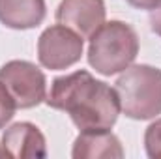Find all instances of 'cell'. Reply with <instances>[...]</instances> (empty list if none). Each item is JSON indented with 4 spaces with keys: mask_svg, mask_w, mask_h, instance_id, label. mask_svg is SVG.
Here are the masks:
<instances>
[{
    "mask_svg": "<svg viewBox=\"0 0 161 159\" xmlns=\"http://www.w3.org/2000/svg\"><path fill=\"white\" fill-rule=\"evenodd\" d=\"M45 103L51 109L69 114L79 131L111 129L122 111L116 90L97 80L86 69L56 77L47 92Z\"/></svg>",
    "mask_w": 161,
    "mask_h": 159,
    "instance_id": "obj_1",
    "label": "cell"
},
{
    "mask_svg": "<svg viewBox=\"0 0 161 159\" xmlns=\"http://www.w3.org/2000/svg\"><path fill=\"white\" fill-rule=\"evenodd\" d=\"M139 36L124 21L103 23L88 38V64L103 77L129 68L139 54Z\"/></svg>",
    "mask_w": 161,
    "mask_h": 159,
    "instance_id": "obj_2",
    "label": "cell"
},
{
    "mask_svg": "<svg viewBox=\"0 0 161 159\" xmlns=\"http://www.w3.org/2000/svg\"><path fill=\"white\" fill-rule=\"evenodd\" d=\"M122 112L131 120H152L161 114V69L131 64L114 82Z\"/></svg>",
    "mask_w": 161,
    "mask_h": 159,
    "instance_id": "obj_3",
    "label": "cell"
},
{
    "mask_svg": "<svg viewBox=\"0 0 161 159\" xmlns=\"http://www.w3.org/2000/svg\"><path fill=\"white\" fill-rule=\"evenodd\" d=\"M0 82L13 97L17 109H34L47 97V79L28 60H9L0 68Z\"/></svg>",
    "mask_w": 161,
    "mask_h": 159,
    "instance_id": "obj_4",
    "label": "cell"
},
{
    "mask_svg": "<svg viewBox=\"0 0 161 159\" xmlns=\"http://www.w3.org/2000/svg\"><path fill=\"white\" fill-rule=\"evenodd\" d=\"M84 38L58 23L41 32L38 40V60L45 69H68L80 60Z\"/></svg>",
    "mask_w": 161,
    "mask_h": 159,
    "instance_id": "obj_5",
    "label": "cell"
},
{
    "mask_svg": "<svg viewBox=\"0 0 161 159\" xmlns=\"http://www.w3.org/2000/svg\"><path fill=\"white\" fill-rule=\"evenodd\" d=\"M56 23L75 30L80 38H90L107 17L103 0H62L54 11Z\"/></svg>",
    "mask_w": 161,
    "mask_h": 159,
    "instance_id": "obj_6",
    "label": "cell"
},
{
    "mask_svg": "<svg viewBox=\"0 0 161 159\" xmlns=\"http://www.w3.org/2000/svg\"><path fill=\"white\" fill-rule=\"evenodd\" d=\"M4 156L15 159L47 157V140L41 129L32 122H17L2 133Z\"/></svg>",
    "mask_w": 161,
    "mask_h": 159,
    "instance_id": "obj_7",
    "label": "cell"
},
{
    "mask_svg": "<svg viewBox=\"0 0 161 159\" xmlns=\"http://www.w3.org/2000/svg\"><path fill=\"white\" fill-rule=\"evenodd\" d=\"M73 159H122L124 148L120 139L111 133V129H92L80 131L73 140Z\"/></svg>",
    "mask_w": 161,
    "mask_h": 159,
    "instance_id": "obj_8",
    "label": "cell"
},
{
    "mask_svg": "<svg viewBox=\"0 0 161 159\" xmlns=\"http://www.w3.org/2000/svg\"><path fill=\"white\" fill-rule=\"evenodd\" d=\"M45 15V0H0V23L11 30L36 28Z\"/></svg>",
    "mask_w": 161,
    "mask_h": 159,
    "instance_id": "obj_9",
    "label": "cell"
},
{
    "mask_svg": "<svg viewBox=\"0 0 161 159\" xmlns=\"http://www.w3.org/2000/svg\"><path fill=\"white\" fill-rule=\"evenodd\" d=\"M144 150L150 159L161 157V118L152 122L144 131Z\"/></svg>",
    "mask_w": 161,
    "mask_h": 159,
    "instance_id": "obj_10",
    "label": "cell"
},
{
    "mask_svg": "<svg viewBox=\"0 0 161 159\" xmlns=\"http://www.w3.org/2000/svg\"><path fill=\"white\" fill-rule=\"evenodd\" d=\"M15 111H17V105H15L13 97L9 96L6 86L0 82V129H4L6 123L11 122V118L15 116Z\"/></svg>",
    "mask_w": 161,
    "mask_h": 159,
    "instance_id": "obj_11",
    "label": "cell"
},
{
    "mask_svg": "<svg viewBox=\"0 0 161 159\" xmlns=\"http://www.w3.org/2000/svg\"><path fill=\"white\" fill-rule=\"evenodd\" d=\"M150 28L154 34H158L161 38V4L150 9Z\"/></svg>",
    "mask_w": 161,
    "mask_h": 159,
    "instance_id": "obj_12",
    "label": "cell"
},
{
    "mask_svg": "<svg viewBox=\"0 0 161 159\" xmlns=\"http://www.w3.org/2000/svg\"><path fill=\"white\" fill-rule=\"evenodd\" d=\"M127 2L137 9H154L158 4H161V0H127Z\"/></svg>",
    "mask_w": 161,
    "mask_h": 159,
    "instance_id": "obj_13",
    "label": "cell"
},
{
    "mask_svg": "<svg viewBox=\"0 0 161 159\" xmlns=\"http://www.w3.org/2000/svg\"><path fill=\"white\" fill-rule=\"evenodd\" d=\"M0 157H4V150L2 148H0Z\"/></svg>",
    "mask_w": 161,
    "mask_h": 159,
    "instance_id": "obj_14",
    "label": "cell"
}]
</instances>
